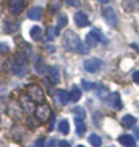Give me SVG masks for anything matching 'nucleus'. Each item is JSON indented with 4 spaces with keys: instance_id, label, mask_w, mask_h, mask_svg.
I'll return each instance as SVG.
<instances>
[{
    "instance_id": "nucleus-1",
    "label": "nucleus",
    "mask_w": 139,
    "mask_h": 147,
    "mask_svg": "<svg viewBox=\"0 0 139 147\" xmlns=\"http://www.w3.org/2000/svg\"><path fill=\"white\" fill-rule=\"evenodd\" d=\"M62 43L67 50H70V51H78V49H80V46H81V40H80V36L77 35L76 32L69 30V31H66L63 34Z\"/></svg>"
},
{
    "instance_id": "nucleus-2",
    "label": "nucleus",
    "mask_w": 139,
    "mask_h": 147,
    "mask_svg": "<svg viewBox=\"0 0 139 147\" xmlns=\"http://www.w3.org/2000/svg\"><path fill=\"white\" fill-rule=\"evenodd\" d=\"M27 93H28V97L31 98L34 102H43L45 101V93L40 86L38 85H30L27 88Z\"/></svg>"
},
{
    "instance_id": "nucleus-3",
    "label": "nucleus",
    "mask_w": 139,
    "mask_h": 147,
    "mask_svg": "<svg viewBox=\"0 0 139 147\" xmlns=\"http://www.w3.org/2000/svg\"><path fill=\"white\" fill-rule=\"evenodd\" d=\"M101 40H104V39H103V35L100 34V31H97V30H90L85 36V45L92 47V46H96L99 42H101Z\"/></svg>"
},
{
    "instance_id": "nucleus-4",
    "label": "nucleus",
    "mask_w": 139,
    "mask_h": 147,
    "mask_svg": "<svg viewBox=\"0 0 139 147\" xmlns=\"http://www.w3.org/2000/svg\"><path fill=\"white\" fill-rule=\"evenodd\" d=\"M50 115H51V111L47 104H42L38 108H35V117L39 121H47Z\"/></svg>"
},
{
    "instance_id": "nucleus-5",
    "label": "nucleus",
    "mask_w": 139,
    "mask_h": 147,
    "mask_svg": "<svg viewBox=\"0 0 139 147\" xmlns=\"http://www.w3.org/2000/svg\"><path fill=\"white\" fill-rule=\"evenodd\" d=\"M103 66V62L97 58H89L84 61V69L89 73H96L100 70V67Z\"/></svg>"
},
{
    "instance_id": "nucleus-6",
    "label": "nucleus",
    "mask_w": 139,
    "mask_h": 147,
    "mask_svg": "<svg viewBox=\"0 0 139 147\" xmlns=\"http://www.w3.org/2000/svg\"><path fill=\"white\" fill-rule=\"evenodd\" d=\"M24 8H26V0H9L8 9L11 13L19 15V13H22Z\"/></svg>"
},
{
    "instance_id": "nucleus-7",
    "label": "nucleus",
    "mask_w": 139,
    "mask_h": 147,
    "mask_svg": "<svg viewBox=\"0 0 139 147\" xmlns=\"http://www.w3.org/2000/svg\"><path fill=\"white\" fill-rule=\"evenodd\" d=\"M103 16L105 19V22L108 23V26H116L117 23V16H116V12H115V9L111 8V7H107V8L103 9Z\"/></svg>"
},
{
    "instance_id": "nucleus-8",
    "label": "nucleus",
    "mask_w": 139,
    "mask_h": 147,
    "mask_svg": "<svg viewBox=\"0 0 139 147\" xmlns=\"http://www.w3.org/2000/svg\"><path fill=\"white\" fill-rule=\"evenodd\" d=\"M19 101H20V108H22L23 111L30 112V113L35 111V102L32 101L28 96H22V97L19 98Z\"/></svg>"
},
{
    "instance_id": "nucleus-9",
    "label": "nucleus",
    "mask_w": 139,
    "mask_h": 147,
    "mask_svg": "<svg viewBox=\"0 0 139 147\" xmlns=\"http://www.w3.org/2000/svg\"><path fill=\"white\" fill-rule=\"evenodd\" d=\"M49 80L53 84H58L61 81V73L58 66H50L49 67Z\"/></svg>"
},
{
    "instance_id": "nucleus-10",
    "label": "nucleus",
    "mask_w": 139,
    "mask_h": 147,
    "mask_svg": "<svg viewBox=\"0 0 139 147\" xmlns=\"http://www.w3.org/2000/svg\"><path fill=\"white\" fill-rule=\"evenodd\" d=\"M74 22L78 27H86L89 24V19L86 16V13L80 11V12H76V15H74Z\"/></svg>"
},
{
    "instance_id": "nucleus-11",
    "label": "nucleus",
    "mask_w": 139,
    "mask_h": 147,
    "mask_svg": "<svg viewBox=\"0 0 139 147\" xmlns=\"http://www.w3.org/2000/svg\"><path fill=\"white\" fill-rule=\"evenodd\" d=\"M42 15H43V11H42L40 7H32L28 11V18L31 19V20H39L42 18Z\"/></svg>"
},
{
    "instance_id": "nucleus-12",
    "label": "nucleus",
    "mask_w": 139,
    "mask_h": 147,
    "mask_svg": "<svg viewBox=\"0 0 139 147\" xmlns=\"http://www.w3.org/2000/svg\"><path fill=\"white\" fill-rule=\"evenodd\" d=\"M108 100H109V104L111 107H113L115 109H120L121 108V101H120V96L117 93H112L108 96Z\"/></svg>"
},
{
    "instance_id": "nucleus-13",
    "label": "nucleus",
    "mask_w": 139,
    "mask_h": 147,
    "mask_svg": "<svg viewBox=\"0 0 139 147\" xmlns=\"http://www.w3.org/2000/svg\"><path fill=\"white\" fill-rule=\"evenodd\" d=\"M119 143L124 147H135V139L131 135H121L119 138Z\"/></svg>"
},
{
    "instance_id": "nucleus-14",
    "label": "nucleus",
    "mask_w": 139,
    "mask_h": 147,
    "mask_svg": "<svg viewBox=\"0 0 139 147\" xmlns=\"http://www.w3.org/2000/svg\"><path fill=\"white\" fill-rule=\"evenodd\" d=\"M81 94H82L81 89L78 88V86H76V85H74V86L72 88V90H70V93H69V98H70V101L77 102L81 98Z\"/></svg>"
},
{
    "instance_id": "nucleus-15",
    "label": "nucleus",
    "mask_w": 139,
    "mask_h": 147,
    "mask_svg": "<svg viewBox=\"0 0 139 147\" xmlns=\"http://www.w3.org/2000/svg\"><path fill=\"white\" fill-rule=\"evenodd\" d=\"M30 35H31V38L34 40H40L42 36H43V30L39 26H34L31 28V31H30Z\"/></svg>"
},
{
    "instance_id": "nucleus-16",
    "label": "nucleus",
    "mask_w": 139,
    "mask_h": 147,
    "mask_svg": "<svg viewBox=\"0 0 139 147\" xmlns=\"http://www.w3.org/2000/svg\"><path fill=\"white\" fill-rule=\"evenodd\" d=\"M76 131H77V135H78V136H82L86 131L85 123H84L82 119H80V117H76Z\"/></svg>"
},
{
    "instance_id": "nucleus-17",
    "label": "nucleus",
    "mask_w": 139,
    "mask_h": 147,
    "mask_svg": "<svg viewBox=\"0 0 139 147\" xmlns=\"http://www.w3.org/2000/svg\"><path fill=\"white\" fill-rule=\"evenodd\" d=\"M121 123H123V125H124V127L131 128V127H134V125L136 124V119H135L134 116H131V115H126V116H123Z\"/></svg>"
},
{
    "instance_id": "nucleus-18",
    "label": "nucleus",
    "mask_w": 139,
    "mask_h": 147,
    "mask_svg": "<svg viewBox=\"0 0 139 147\" xmlns=\"http://www.w3.org/2000/svg\"><path fill=\"white\" fill-rule=\"evenodd\" d=\"M57 97H58L59 102H62V104H67V102L70 101V98H69V92L65 89H61L57 92Z\"/></svg>"
},
{
    "instance_id": "nucleus-19",
    "label": "nucleus",
    "mask_w": 139,
    "mask_h": 147,
    "mask_svg": "<svg viewBox=\"0 0 139 147\" xmlns=\"http://www.w3.org/2000/svg\"><path fill=\"white\" fill-rule=\"evenodd\" d=\"M88 140H89V143L93 147H100L101 144H103V142H101V138H100L97 134H90L89 138H88Z\"/></svg>"
},
{
    "instance_id": "nucleus-20",
    "label": "nucleus",
    "mask_w": 139,
    "mask_h": 147,
    "mask_svg": "<svg viewBox=\"0 0 139 147\" xmlns=\"http://www.w3.org/2000/svg\"><path fill=\"white\" fill-rule=\"evenodd\" d=\"M58 129L62 132L63 135H67L69 134V131H70V125H69V121L66 119H62V120L59 121L58 124Z\"/></svg>"
},
{
    "instance_id": "nucleus-21",
    "label": "nucleus",
    "mask_w": 139,
    "mask_h": 147,
    "mask_svg": "<svg viewBox=\"0 0 139 147\" xmlns=\"http://www.w3.org/2000/svg\"><path fill=\"white\" fill-rule=\"evenodd\" d=\"M46 65H45V61L42 59V58H38L35 62V70L38 71V73H40V74H45L46 73Z\"/></svg>"
},
{
    "instance_id": "nucleus-22",
    "label": "nucleus",
    "mask_w": 139,
    "mask_h": 147,
    "mask_svg": "<svg viewBox=\"0 0 139 147\" xmlns=\"http://www.w3.org/2000/svg\"><path fill=\"white\" fill-rule=\"evenodd\" d=\"M109 90H108V88H105V86H100L99 89H97V96H99L101 100H105V98H108V96H109Z\"/></svg>"
},
{
    "instance_id": "nucleus-23",
    "label": "nucleus",
    "mask_w": 139,
    "mask_h": 147,
    "mask_svg": "<svg viewBox=\"0 0 139 147\" xmlns=\"http://www.w3.org/2000/svg\"><path fill=\"white\" fill-rule=\"evenodd\" d=\"M58 28H55V27H49L47 28V39L49 40H53L55 36H57V34H58Z\"/></svg>"
},
{
    "instance_id": "nucleus-24",
    "label": "nucleus",
    "mask_w": 139,
    "mask_h": 147,
    "mask_svg": "<svg viewBox=\"0 0 139 147\" xmlns=\"http://www.w3.org/2000/svg\"><path fill=\"white\" fill-rule=\"evenodd\" d=\"M61 8V1L59 0H53L51 4L49 5V9H50V13H54L55 11H58Z\"/></svg>"
},
{
    "instance_id": "nucleus-25",
    "label": "nucleus",
    "mask_w": 139,
    "mask_h": 147,
    "mask_svg": "<svg viewBox=\"0 0 139 147\" xmlns=\"http://www.w3.org/2000/svg\"><path fill=\"white\" fill-rule=\"evenodd\" d=\"M73 112H74L76 117H80V119H84V117H85V111H84L81 107L74 108V109H73Z\"/></svg>"
},
{
    "instance_id": "nucleus-26",
    "label": "nucleus",
    "mask_w": 139,
    "mask_h": 147,
    "mask_svg": "<svg viewBox=\"0 0 139 147\" xmlns=\"http://www.w3.org/2000/svg\"><path fill=\"white\" fill-rule=\"evenodd\" d=\"M5 31L7 32H13L15 31V30H16V28H18V26H16V24H13L12 22H5Z\"/></svg>"
},
{
    "instance_id": "nucleus-27",
    "label": "nucleus",
    "mask_w": 139,
    "mask_h": 147,
    "mask_svg": "<svg viewBox=\"0 0 139 147\" xmlns=\"http://www.w3.org/2000/svg\"><path fill=\"white\" fill-rule=\"evenodd\" d=\"M66 24H67V18H66V16H65V15L59 16V18H58V27H57V28H58V30H61V28H62V27H65Z\"/></svg>"
},
{
    "instance_id": "nucleus-28",
    "label": "nucleus",
    "mask_w": 139,
    "mask_h": 147,
    "mask_svg": "<svg viewBox=\"0 0 139 147\" xmlns=\"http://www.w3.org/2000/svg\"><path fill=\"white\" fill-rule=\"evenodd\" d=\"M9 51V46L4 42H0V54H7Z\"/></svg>"
},
{
    "instance_id": "nucleus-29",
    "label": "nucleus",
    "mask_w": 139,
    "mask_h": 147,
    "mask_svg": "<svg viewBox=\"0 0 139 147\" xmlns=\"http://www.w3.org/2000/svg\"><path fill=\"white\" fill-rule=\"evenodd\" d=\"M81 82H82V86H84V89H85V90H89L90 88H93V86H94L92 82H88V81H85V80H82Z\"/></svg>"
},
{
    "instance_id": "nucleus-30",
    "label": "nucleus",
    "mask_w": 139,
    "mask_h": 147,
    "mask_svg": "<svg viewBox=\"0 0 139 147\" xmlns=\"http://www.w3.org/2000/svg\"><path fill=\"white\" fill-rule=\"evenodd\" d=\"M69 5H72V7H78V5L81 4L80 0H65Z\"/></svg>"
},
{
    "instance_id": "nucleus-31",
    "label": "nucleus",
    "mask_w": 139,
    "mask_h": 147,
    "mask_svg": "<svg viewBox=\"0 0 139 147\" xmlns=\"http://www.w3.org/2000/svg\"><path fill=\"white\" fill-rule=\"evenodd\" d=\"M132 80H134L135 84H138V85H139V70L134 71V74H132Z\"/></svg>"
},
{
    "instance_id": "nucleus-32",
    "label": "nucleus",
    "mask_w": 139,
    "mask_h": 147,
    "mask_svg": "<svg viewBox=\"0 0 139 147\" xmlns=\"http://www.w3.org/2000/svg\"><path fill=\"white\" fill-rule=\"evenodd\" d=\"M59 147H72V146H70V143L67 140H62V142H59Z\"/></svg>"
},
{
    "instance_id": "nucleus-33",
    "label": "nucleus",
    "mask_w": 139,
    "mask_h": 147,
    "mask_svg": "<svg viewBox=\"0 0 139 147\" xmlns=\"http://www.w3.org/2000/svg\"><path fill=\"white\" fill-rule=\"evenodd\" d=\"M47 147H55V139H51V140H49V143H47Z\"/></svg>"
},
{
    "instance_id": "nucleus-34",
    "label": "nucleus",
    "mask_w": 139,
    "mask_h": 147,
    "mask_svg": "<svg viewBox=\"0 0 139 147\" xmlns=\"http://www.w3.org/2000/svg\"><path fill=\"white\" fill-rule=\"evenodd\" d=\"M135 135H136V138L139 139V127H136V128H135Z\"/></svg>"
},
{
    "instance_id": "nucleus-35",
    "label": "nucleus",
    "mask_w": 139,
    "mask_h": 147,
    "mask_svg": "<svg viewBox=\"0 0 139 147\" xmlns=\"http://www.w3.org/2000/svg\"><path fill=\"white\" fill-rule=\"evenodd\" d=\"M100 3H104V4H105V3H109V1H111V0H99Z\"/></svg>"
},
{
    "instance_id": "nucleus-36",
    "label": "nucleus",
    "mask_w": 139,
    "mask_h": 147,
    "mask_svg": "<svg viewBox=\"0 0 139 147\" xmlns=\"http://www.w3.org/2000/svg\"><path fill=\"white\" fill-rule=\"evenodd\" d=\"M78 147H84V146H78Z\"/></svg>"
},
{
    "instance_id": "nucleus-37",
    "label": "nucleus",
    "mask_w": 139,
    "mask_h": 147,
    "mask_svg": "<svg viewBox=\"0 0 139 147\" xmlns=\"http://www.w3.org/2000/svg\"><path fill=\"white\" fill-rule=\"evenodd\" d=\"M138 3H139V0H138Z\"/></svg>"
}]
</instances>
